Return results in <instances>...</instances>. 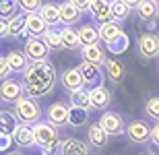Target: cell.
I'll return each mask as SVG.
<instances>
[{
    "label": "cell",
    "instance_id": "f1b7e54d",
    "mask_svg": "<svg viewBox=\"0 0 159 155\" xmlns=\"http://www.w3.org/2000/svg\"><path fill=\"white\" fill-rule=\"evenodd\" d=\"M110 6H112V17H114L116 23L126 21V19L130 17V12H132V8H130L124 0H110Z\"/></svg>",
    "mask_w": 159,
    "mask_h": 155
},
{
    "label": "cell",
    "instance_id": "83f0119b",
    "mask_svg": "<svg viewBox=\"0 0 159 155\" xmlns=\"http://www.w3.org/2000/svg\"><path fill=\"white\" fill-rule=\"evenodd\" d=\"M97 31H99V39L103 43H110L114 42L116 37L122 33V27H120V23H116V21H112V23H103L97 27Z\"/></svg>",
    "mask_w": 159,
    "mask_h": 155
},
{
    "label": "cell",
    "instance_id": "603a6c76",
    "mask_svg": "<svg viewBox=\"0 0 159 155\" xmlns=\"http://www.w3.org/2000/svg\"><path fill=\"white\" fill-rule=\"evenodd\" d=\"M107 132L101 128L99 124H91L87 130V141L91 143V147H97V149H101V147H106L107 145Z\"/></svg>",
    "mask_w": 159,
    "mask_h": 155
},
{
    "label": "cell",
    "instance_id": "52a82bcc",
    "mask_svg": "<svg viewBox=\"0 0 159 155\" xmlns=\"http://www.w3.org/2000/svg\"><path fill=\"white\" fill-rule=\"evenodd\" d=\"M25 97V89H23V81H17V79H6L0 83V102L4 103H15Z\"/></svg>",
    "mask_w": 159,
    "mask_h": 155
},
{
    "label": "cell",
    "instance_id": "ab89813d",
    "mask_svg": "<svg viewBox=\"0 0 159 155\" xmlns=\"http://www.w3.org/2000/svg\"><path fill=\"white\" fill-rule=\"evenodd\" d=\"M151 143L159 147V122L153 124V128H151Z\"/></svg>",
    "mask_w": 159,
    "mask_h": 155
},
{
    "label": "cell",
    "instance_id": "4dcf8cb0",
    "mask_svg": "<svg viewBox=\"0 0 159 155\" xmlns=\"http://www.w3.org/2000/svg\"><path fill=\"white\" fill-rule=\"evenodd\" d=\"M128 46H130V39H128V35L126 33H120L114 42H110V43H106V50L110 54H114V56H120V54H124L126 50H128Z\"/></svg>",
    "mask_w": 159,
    "mask_h": 155
},
{
    "label": "cell",
    "instance_id": "277c9868",
    "mask_svg": "<svg viewBox=\"0 0 159 155\" xmlns=\"http://www.w3.org/2000/svg\"><path fill=\"white\" fill-rule=\"evenodd\" d=\"M97 124L107 132V137H120V134H126V124H124V118L120 116L118 112H106L99 116Z\"/></svg>",
    "mask_w": 159,
    "mask_h": 155
},
{
    "label": "cell",
    "instance_id": "7402d4cb",
    "mask_svg": "<svg viewBox=\"0 0 159 155\" xmlns=\"http://www.w3.org/2000/svg\"><path fill=\"white\" fill-rule=\"evenodd\" d=\"M39 17L48 23V27H56L60 23V8L56 2H43L39 8Z\"/></svg>",
    "mask_w": 159,
    "mask_h": 155
},
{
    "label": "cell",
    "instance_id": "6da1fadb",
    "mask_svg": "<svg viewBox=\"0 0 159 155\" xmlns=\"http://www.w3.org/2000/svg\"><path fill=\"white\" fill-rule=\"evenodd\" d=\"M56 68L52 62H31L29 68L23 72V89L27 97L39 99L52 93L54 85H56Z\"/></svg>",
    "mask_w": 159,
    "mask_h": 155
},
{
    "label": "cell",
    "instance_id": "836d02e7",
    "mask_svg": "<svg viewBox=\"0 0 159 155\" xmlns=\"http://www.w3.org/2000/svg\"><path fill=\"white\" fill-rule=\"evenodd\" d=\"M19 2L17 0H0V19L4 21H11L12 17L19 15Z\"/></svg>",
    "mask_w": 159,
    "mask_h": 155
},
{
    "label": "cell",
    "instance_id": "7dc6e473",
    "mask_svg": "<svg viewBox=\"0 0 159 155\" xmlns=\"http://www.w3.org/2000/svg\"><path fill=\"white\" fill-rule=\"evenodd\" d=\"M0 112H2V110H0Z\"/></svg>",
    "mask_w": 159,
    "mask_h": 155
},
{
    "label": "cell",
    "instance_id": "ac0fdd59",
    "mask_svg": "<svg viewBox=\"0 0 159 155\" xmlns=\"http://www.w3.org/2000/svg\"><path fill=\"white\" fill-rule=\"evenodd\" d=\"M60 155H89V145L81 139L68 137L60 145Z\"/></svg>",
    "mask_w": 159,
    "mask_h": 155
},
{
    "label": "cell",
    "instance_id": "7c38bea8",
    "mask_svg": "<svg viewBox=\"0 0 159 155\" xmlns=\"http://www.w3.org/2000/svg\"><path fill=\"white\" fill-rule=\"evenodd\" d=\"M60 85L66 89V93H72L77 89H83V75L79 71V66H70V68H64L62 75H60Z\"/></svg>",
    "mask_w": 159,
    "mask_h": 155
},
{
    "label": "cell",
    "instance_id": "cb8c5ba5",
    "mask_svg": "<svg viewBox=\"0 0 159 155\" xmlns=\"http://www.w3.org/2000/svg\"><path fill=\"white\" fill-rule=\"evenodd\" d=\"M21 124L19 118L15 116V112H8V110H2L0 112V134H11L17 130V126Z\"/></svg>",
    "mask_w": 159,
    "mask_h": 155
},
{
    "label": "cell",
    "instance_id": "74e56055",
    "mask_svg": "<svg viewBox=\"0 0 159 155\" xmlns=\"http://www.w3.org/2000/svg\"><path fill=\"white\" fill-rule=\"evenodd\" d=\"M12 143H15V141H12V137H11V134H0V153L8 151Z\"/></svg>",
    "mask_w": 159,
    "mask_h": 155
},
{
    "label": "cell",
    "instance_id": "2e32d148",
    "mask_svg": "<svg viewBox=\"0 0 159 155\" xmlns=\"http://www.w3.org/2000/svg\"><path fill=\"white\" fill-rule=\"evenodd\" d=\"M6 62L11 66V72H21V75H23L31 64V60L27 58L25 50H11V52L6 54Z\"/></svg>",
    "mask_w": 159,
    "mask_h": 155
},
{
    "label": "cell",
    "instance_id": "4fadbf2b",
    "mask_svg": "<svg viewBox=\"0 0 159 155\" xmlns=\"http://www.w3.org/2000/svg\"><path fill=\"white\" fill-rule=\"evenodd\" d=\"M89 97H91V110H106L112 103V93L106 85L89 89Z\"/></svg>",
    "mask_w": 159,
    "mask_h": 155
},
{
    "label": "cell",
    "instance_id": "d6986e66",
    "mask_svg": "<svg viewBox=\"0 0 159 155\" xmlns=\"http://www.w3.org/2000/svg\"><path fill=\"white\" fill-rule=\"evenodd\" d=\"M58 8H60V23H64V25H68V27H72L75 23H79V21H81V15H83V12L79 11L75 4H72L70 0L60 2Z\"/></svg>",
    "mask_w": 159,
    "mask_h": 155
},
{
    "label": "cell",
    "instance_id": "3957f363",
    "mask_svg": "<svg viewBox=\"0 0 159 155\" xmlns=\"http://www.w3.org/2000/svg\"><path fill=\"white\" fill-rule=\"evenodd\" d=\"M15 116L19 118V122L21 124H37L41 120V107L39 103H37V99H33V97H21L17 103H15Z\"/></svg>",
    "mask_w": 159,
    "mask_h": 155
},
{
    "label": "cell",
    "instance_id": "ffe728a7",
    "mask_svg": "<svg viewBox=\"0 0 159 155\" xmlns=\"http://www.w3.org/2000/svg\"><path fill=\"white\" fill-rule=\"evenodd\" d=\"M134 11H136V17L141 21H145V23H151V21L159 19V6L155 4L153 0H141Z\"/></svg>",
    "mask_w": 159,
    "mask_h": 155
},
{
    "label": "cell",
    "instance_id": "5b68a950",
    "mask_svg": "<svg viewBox=\"0 0 159 155\" xmlns=\"http://www.w3.org/2000/svg\"><path fill=\"white\" fill-rule=\"evenodd\" d=\"M151 128L153 126L149 124L147 120H130L126 124V137H128L130 143L143 145L147 141H151Z\"/></svg>",
    "mask_w": 159,
    "mask_h": 155
},
{
    "label": "cell",
    "instance_id": "ba28073f",
    "mask_svg": "<svg viewBox=\"0 0 159 155\" xmlns=\"http://www.w3.org/2000/svg\"><path fill=\"white\" fill-rule=\"evenodd\" d=\"M79 71H81V75H83V85H85V89H93V87L103 85L106 75H103V71H101V66L83 60L81 64H79Z\"/></svg>",
    "mask_w": 159,
    "mask_h": 155
},
{
    "label": "cell",
    "instance_id": "484cf974",
    "mask_svg": "<svg viewBox=\"0 0 159 155\" xmlns=\"http://www.w3.org/2000/svg\"><path fill=\"white\" fill-rule=\"evenodd\" d=\"M106 75H107V79H110L112 83H122L124 75H126L124 64L120 62V60H116V58H107V62H106Z\"/></svg>",
    "mask_w": 159,
    "mask_h": 155
},
{
    "label": "cell",
    "instance_id": "30bf717a",
    "mask_svg": "<svg viewBox=\"0 0 159 155\" xmlns=\"http://www.w3.org/2000/svg\"><path fill=\"white\" fill-rule=\"evenodd\" d=\"M52 50L46 46V42L41 37H29L25 42V54L31 62H46Z\"/></svg>",
    "mask_w": 159,
    "mask_h": 155
},
{
    "label": "cell",
    "instance_id": "8992f818",
    "mask_svg": "<svg viewBox=\"0 0 159 155\" xmlns=\"http://www.w3.org/2000/svg\"><path fill=\"white\" fill-rule=\"evenodd\" d=\"M68 114H70V103L58 99V102H54V103L48 106L46 120L50 122V124H54L56 128H60V126L68 124Z\"/></svg>",
    "mask_w": 159,
    "mask_h": 155
},
{
    "label": "cell",
    "instance_id": "4316f807",
    "mask_svg": "<svg viewBox=\"0 0 159 155\" xmlns=\"http://www.w3.org/2000/svg\"><path fill=\"white\" fill-rule=\"evenodd\" d=\"M79 37H81V43L83 46H95V43H99V31H97V27L91 23L87 25H81L79 27Z\"/></svg>",
    "mask_w": 159,
    "mask_h": 155
},
{
    "label": "cell",
    "instance_id": "e0dca14e",
    "mask_svg": "<svg viewBox=\"0 0 159 155\" xmlns=\"http://www.w3.org/2000/svg\"><path fill=\"white\" fill-rule=\"evenodd\" d=\"M12 141L15 145H19L21 149H29L35 145V139H33V126L29 124H19L17 130L12 132Z\"/></svg>",
    "mask_w": 159,
    "mask_h": 155
},
{
    "label": "cell",
    "instance_id": "44dd1931",
    "mask_svg": "<svg viewBox=\"0 0 159 155\" xmlns=\"http://www.w3.org/2000/svg\"><path fill=\"white\" fill-rule=\"evenodd\" d=\"M60 35H62V48L64 50H81L83 43H81V37H79V29L75 27H60Z\"/></svg>",
    "mask_w": 159,
    "mask_h": 155
},
{
    "label": "cell",
    "instance_id": "d4e9b609",
    "mask_svg": "<svg viewBox=\"0 0 159 155\" xmlns=\"http://www.w3.org/2000/svg\"><path fill=\"white\" fill-rule=\"evenodd\" d=\"M8 37H15V39H21V37L29 39L31 37L25 29V15H17L8 21Z\"/></svg>",
    "mask_w": 159,
    "mask_h": 155
},
{
    "label": "cell",
    "instance_id": "b9f144b4",
    "mask_svg": "<svg viewBox=\"0 0 159 155\" xmlns=\"http://www.w3.org/2000/svg\"><path fill=\"white\" fill-rule=\"evenodd\" d=\"M124 2H126V4L130 6V8H136V4H139L141 0H124Z\"/></svg>",
    "mask_w": 159,
    "mask_h": 155
},
{
    "label": "cell",
    "instance_id": "f546056e",
    "mask_svg": "<svg viewBox=\"0 0 159 155\" xmlns=\"http://www.w3.org/2000/svg\"><path fill=\"white\" fill-rule=\"evenodd\" d=\"M70 97V106L72 107H83V110H91V97H89V89H77L68 93Z\"/></svg>",
    "mask_w": 159,
    "mask_h": 155
},
{
    "label": "cell",
    "instance_id": "8fae6325",
    "mask_svg": "<svg viewBox=\"0 0 159 155\" xmlns=\"http://www.w3.org/2000/svg\"><path fill=\"white\" fill-rule=\"evenodd\" d=\"M89 12L93 17L95 23H112L114 17H112V6H110V0H91L89 4Z\"/></svg>",
    "mask_w": 159,
    "mask_h": 155
},
{
    "label": "cell",
    "instance_id": "8d00e7d4",
    "mask_svg": "<svg viewBox=\"0 0 159 155\" xmlns=\"http://www.w3.org/2000/svg\"><path fill=\"white\" fill-rule=\"evenodd\" d=\"M11 66H8V62H6V56H0V83L2 81H6V79H11Z\"/></svg>",
    "mask_w": 159,
    "mask_h": 155
},
{
    "label": "cell",
    "instance_id": "60d3db41",
    "mask_svg": "<svg viewBox=\"0 0 159 155\" xmlns=\"http://www.w3.org/2000/svg\"><path fill=\"white\" fill-rule=\"evenodd\" d=\"M2 37H8V21L0 19V39Z\"/></svg>",
    "mask_w": 159,
    "mask_h": 155
},
{
    "label": "cell",
    "instance_id": "f6af8a7d",
    "mask_svg": "<svg viewBox=\"0 0 159 155\" xmlns=\"http://www.w3.org/2000/svg\"><path fill=\"white\" fill-rule=\"evenodd\" d=\"M153 2H155V4H157V6H159V0H153Z\"/></svg>",
    "mask_w": 159,
    "mask_h": 155
},
{
    "label": "cell",
    "instance_id": "7bdbcfd3",
    "mask_svg": "<svg viewBox=\"0 0 159 155\" xmlns=\"http://www.w3.org/2000/svg\"><path fill=\"white\" fill-rule=\"evenodd\" d=\"M6 155H23V153H21V151H8Z\"/></svg>",
    "mask_w": 159,
    "mask_h": 155
},
{
    "label": "cell",
    "instance_id": "bcb514c9",
    "mask_svg": "<svg viewBox=\"0 0 159 155\" xmlns=\"http://www.w3.org/2000/svg\"><path fill=\"white\" fill-rule=\"evenodd\" d=\"M41 155H48V153H41Z\"/></svg>",
    "mask_w": 159,
    "mask_h": 155
},
{
    "label": "cell",
    "instance_id": "1f68e13d",
    "mask_svg": "<svg viewBox=\"0 0 159 155\" xmlns=\"http://www.w3.org/2000/svg\"><path fill=\"white\" fill-rule=\"evenodd\" d=\"M89 122V110H83V107H72L70 106V114H68V126H79L87 124Z\"/></svg>",
    "mask_w": 159,
    "mask_h": 155
},
{
    "label": "cell",
    "instance_id": "7a4b0ae2",
    "mask_svg": "<svg viewBox=\"0 0 159 155\" xmlns=\"http://www.w3.org/2000/svg\"><path fill=\"white\" fill-rule=\"evenodd\" d=\"M33 139L35 145L41 147V151L48 155H58L62 141L58 139V128L50 124L48 120H39L37 124H33Z\"/></svg>",
    "mask_w": 159,
    "mask_h": 155
},
{
    "label": "cell",
    "instance_id": "9c48e42d",
    "mask_svg": "<svg viewBox=\"0 0 159 155\" xmlns=\"http://www.w3.org/2000/svg\"><path fill=\"white\" fill-rule=\"evenodd\" d=\"M136 48H139V54L147 60L159 58V35L157 33H143L139 35V42H136Z\"/></svg>",
    "mask_w": 159,
    "mask_h": 155
},
{
    "label": "cell",
    "instance_id": "d590c367",
    "mask_svg": "<svg viewBox=\"0 0 159 155\" xmlns=\"http://www.w3.org/2000/svg\"><path fill=\"white\" fill-rule=\"evenodd\" d=\"M19 2V8L25 12V15H29V12H39L41 8V0H17Z\"/></svg>",
    "mask_w": 159,
    "mask_h": 155
},
{
    "label": "cell",
    "instance_id": "d6a6232c",
    "mask_svg": "<svg viewBox=\"0 0 159 155\" xmlns=\"http://www.w3.org/2000/svg\"><path fill=\"white\" fill-rule=\"evenodd\" d=\"M41 39L46 42V46L50 50H64L62 48V35H60V29H56V27H50V29L43 33Z\"/></svg>",
    "mask_w": 159,
    "mask_h": 155
},
{
    "label": "cell",
    "instance_id": "5bb4252c",
    "mask_svg": "<svg viewBox=\"0 0 159 155\" xmlns=\"http://www.w3.org/2000/svg\"><path fill=\"white\" fill-rule=\"evenodd\" d=\"M25 29H27V33H29L31 37H43V33H46L50 27H48V23L39 17V12H29V15H25Z\"/></svg>",
    "mask_w": 159,
    "mask_h": 155
},
{
    "label": "cell",
    "instance_id": "e575fe53",
    "mask_svg": "<svg viewBox=\"0 0 159 155\" xmlns=\"http://www.w3.org/2000/svg\"><path fill=\"white\" fill-rule=\"evenodd\" d=\"M145 114H147L151 120L159 122V97H151L145 103Z\"/></svg>",
    "mask_w": 159,
    "mask_h": 155
},
{
    "label": "cell",
    "instance_id": "9a60e30c",
    "mask_svg": "<svg viewBox=\"0 0 159 155\" xmlns=\"http://www.w3.org/2000/svg\"><path fill=\"white\" fill-rule=\"evenodd\" d=\"M81 58L85 62H91V64H97V66H106V62H107L106 50L101 48L99 43H95V46H83Z\"/></svg>",
    "mask_w": 159,
    "mask_h": 155
},
{
    "label": "cell",
    "instance_id": "ee69618b",
    "mask_svg": "<svg viewBox=\"0 0 159 155\" xmlns=\"http://www.w3.org/2000/svg\"><path fill=\"white\" fill-rule=\"evenodd\" d=\"M143 155H155V153H153V151H145Z\"/></svg>",
    "mask_w": 159,
    "mask_h": 155
},
{
    "label": "cell",
    "instance_id": "f35d334b",
    "mask_svg": "<svg viewBox=\"0 0 159 155\" xmlns=\"http://www.w3.org/2000/svg\"><path fill=\"white\" fill-rule=\"evenodd\" d=\"M70 2L77 6L81 12H83V11H89V4H91V0H70Z\"/></svg>",
    "mask_w": 159,
    "mask_h": 155
}]
</instances>
